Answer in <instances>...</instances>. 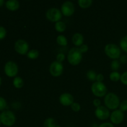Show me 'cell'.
I'll list each match as a JSON object with an SVG mask.
<instances>
[{
	"label": "cell",
	"mask_w": 127,
	"mask_h": 127,
	"mask_svg": "<svg viewBox=\"0 0 127 127\" xmlns=\"http://www.w3.org/2000/svg\"><path fill=\"white\" fill-rule=\"evenodd\" d=\"M104 104L109 110H117L120 106V99L115 93H109L104 97Z\"/></svg>",
	"instance_id": "1"
},
{
	"label": "cell",
	"mask_w": 127,
	"mask_h": 127,
	"mask_svg": "<svg viewBox=\"0 0 127 127\" xmlns=\"http://www.w3.org/2000/svg\"><path fill=\"white\" fill-rule=\"evenodd\" d=\"M60 103L63 106H69L71 105L74 102V97L71 94L68 93H63L61 94L59 97Z\"/></svg>",
	"instance_id": "13"
},
{
	"label": "cell",
	"mask_w": 127,
	"mask_h": 127,
	"mask_svg": "<svg viewBox=\"0 0 127 127\" xmlns=\"http://www.w3.org/2000/svg\"><path fill=\"white\" fill-rule=\"evenodd\" d=\"M65 59V56L63 53H60L57 55V62H60V63H62L64 60Z\"/></svg>",
	"instance_id": "31"
},
{
	"label": "cell",
	"mask_w": 127,
	"mask_h": 127,
	"mask_svg": "<svg viewBox=\"0 0 127 127\" xmlns=\"http://www.w3.org/2000/svg\"><path fill=\"white\" fill-rule=\"evenodd\" d=\"M79 49L82 53H86V52H88V50H89V47H88V45L83 44L79 47Z\"/></svg>",
	"instance_id": "32"
},
{
	"label": "cell",
	"mask_w": 127,
	"mask_h": 127,
	"mask_svg": "<svg viewBox=\"0 0 127 127\" xmlns=\"http://www.w3.org/2000/svg\"><path fill=\"white\" fill-rule=\"evenodd\" d=\"M104 52L108 57L113 60H117L121 57V49L115 43H109L105 45Z\"/></svg>",
	"instance_id": "3"
},
{
	"label": "cell",
	"mask_w": 127,
	"mask_h": 127,
	"mask_svg": "<svg viewBox=\"0 0 127 127\" xmlns=\"http://www.w3.org/2000/svg\"><path fill=\"white\" fill-rule=\"evenodd\" d=\"M83 53L80 52L79 48L73 47L69 50L67 56V60L70 64L77 66L81 63L83 58Z\"/></svg>",
	"instance_id": "2"
},
{
	"label": "cell",
	"mask_w": 127,
	"mask_h": 127,
	"mask_svg": "<svg viewBox=\"0 0 127 127\" xmlns=\"http://www.w3.org/2000/svg\"><path fill=\"white\" fill-rule=\"evenodd\" d=\"M120 48L124 52L127 53V35L124 36L120 42Z\"/></svg>",
	"instance_id": "23"
},
{
	"label": "cell",
	"mask_w": 127,
	"mask_h": 127,
	"mask_svg": "<svg viewBox=\"0 0 127 127\" xmlns=\"http://www.w3.org/2000/svg\"><path fill=\"white\" fill-rule=\"evenodd\" d=\"M1 78L0 77V86H1Z\"/></svg>",
	"instance_id": "38"
},
{
	"label": "cell",
	"mask_w": 127,
	"mask_h": 127,
	"mask_svg": "<svg viewBox=\"0 0 127 127\" xmlns=\"http://www.w3.org/2000/svg\"><path fill=\"white\" fill-rule=\"evenodd\" d=\"M95 115L99 120H105L110 117V114L109 110L106 107L100 105L95 109Z\"/></svg>",
	"instance_id": "11"
},
{
	"label": "cell",
	"mask_w": 127,
	"mask_h": 127,
	"mask_svg": "<svg viewBox=\"0 0 127 127\" xmlns=\"http://www.w3.org/2000/svg\"><path fill=\"white\" fill-rule=\"evenodd\" d=\"M62 11L58 8L52 7L48 9L46 12V17L48 21L52 22H57L60 21L62 18Z\"/></svg>",
	"instance_id": "6"
},
{
	"label": "cell",
	"mask_w": 127,
	"mask_h": 127,
	"mask_svg": "<svg viewBox=\"0 0 127 127\" xmlns=\"http://www.w3.org/2000/svg\"><path fill=\"white\" fill-rule=\"evenodd\" d=\"M79 7L83 9H87L90 7L93 4L92 0H79L78 1Z\"/></svg>",
	"instance_id": "19"
},
{
	"label": "cell",
	"mask_w": 127,
	"mask_h": 127,
	"mask_svg": "<svg viewBox=\"0 0 127 127\" xmlns=\"http://www.w3.org/2000/svg\"><path fill=\"white\" fill-rule=\"evenodd\" d=\"M120 81H121L122 84H124L125 86H127V71L124 72L122 74L121 78H120Z\"/></svg>",
	"instance_id": "29"
},
{
	"label": "cell",
	"mask_w": 127,
	"mask_h": 127,
	"mask_svg": "<svg viewBox=\"0 0 127 127\" xmlns=\"http://www.w3.org/2000/svg\"><path fill=\"white\" fill-rule=\"evenodd\" d=\"M6 7L9 11H16L19 8L20 4L17 0H9L6 1Z\"/></svg>",
	"instance_id": "15"
},
{
	"label": "cell",
	"mask_w": 127,
	"mask_h": 127,
	"mask_svg": "<svg viewBox=\"0 0 127 127\" xmlns=\"http://www.w3.org/2000/svg\"><path fill=\"white\" fill-rule=\"evenodd\" d=\"M7 106V102L6 100L2 97H0V111L4 110Z\"/></svg>",
	"instance_id": "26"
},
{
	"label": "cell",
	"mask_w": 127,
	"mask_h": 127,
	"mask_svg": "<svg viewBox=\"0 0 127 127\" xmlns=\"http://www.w3.org/2000/svg\"><path fill=\"white\" fill-rule=\"evenodd\" d=\"M4 3V0H0V7H1V6H3Z\"/></svg>",
	"instance_id": "37"
},
{
	"label": "cell",
	"mask_w": 127,
	"mask_h": 127,
	"mask_svg": "<svg viewBox=\"0 0 127 127\" xmlns=\"http://www.w3.org/2000/svg\"><path fill=\"white\" fill-rule=\"evenodd\" d=\"M57 42L59 45L64 47L68 44V40L65 36L63 35H60L57 37Z\"/></svg>",
	"instance_id": "21"
},
{
	"label": "cell",
	"mask_w": 127,
	"mask_h": 127,
	"mask_svg": "<svg viewBox=\"0 0 127 127\" xmlns=\"http://www.w3.org/2000/svg\"><path fill=\"white\" fill-rule=\"evenodd\" d=\"M1 121H0V125H1Z\"/></svg>",
	"instance_id": "40"
},
{
	"label": "cell",
	"mask_w": 127,
	"mask_h": 127,
	"mask_svg": "<svg viewBox=\"0 0 127 127\" xmlns=\"http://www.w3.org/2000/svg\"><path fill=\"white\" fill-rule=\"evenodd\" d=\"M55 29L58 32L62 33L65 31L66 29V26L64 22L60 21L59 22H56L55 25Z\"/></svg>",
	"instance_id": "16"
},
{
	"label": "cell",
	"mask_w": 127,
	"mask_h": 127,
	"mask_svg": "<svg viewBox=\"0 0 127 127\" xmlns=\"http://www.w3.org/2000/svg\"><path fill=\"white\" fill-rule=\"evenodd\" d=\"M63 65L62 63L55 61L51 63L49 67V71L53 77H59L63 72Z\"/></svg>",
	"instance_id": "9"
},
{
	"label": "cell",
	"mask_w": 127,
	"mask_h": 127,
	"mask_svg": "<svg viewBox=\"0 0 127 127\" xmlns=\"http://www.w3.org/2000/svg\"><path fill=\"white\" fill-rule=\"evenodd\" d=\"M104 75H103L102 74H101V73H100V74H98L97 75L96 81L101 82V83H102V81H104Z\"/></svg>",
	"instance_id": "35"
},
{
	"label": "cell",
	"mask_w": 127,
	"mask_h": 127,
	"mask_svg": "<svg viewBox=\"0 0 127 127\" xmlns=\"http://www.w3.org/2000/svg\"><path fill=\"white\" fill-rule=\"evenodd\" d=\"M91 91L95 96L98 97H102L106 95L107 93V88L103 83L95 81L92 84Z\"/></svg>",
	"instance_id": "5"
},
{
	"label": "cell",
	"mask_w": 127,
	"mask_h": 127,
	"mask_svg": "<svg viewBox=\"0 0 127 127\" xmlns=\"http://www.w3.org/2000/svg\"><path fill=\"white\" fill-rule=\"evenodd\" d=\"M62 127L61 126H60V125H57V127Z\"/></svg>",
	"instance_id": "39"
},
{
	"label": "cell",
	"mask_w": 127,
	"mask_h": 127,
	"mask_svg": "<svg viewBox=\"0 0 127 127\" xmlns=\"http://www.w3.org/2000/svg\"><path fill=\"white\" fill-rule=\"evenodd\" d=\"M13 85L17 89L22 88L24 86V80L21 77H16L13 80Z\"/></svg>",
	"instance_id": "18"
},
{
	"label": "cell",
	"mask_w": 127,
	"mask_h": 127,
	"mask_svg": "<svg viewBox=\"0 0 127 127\" xmlns=\"http://www.w3.org/2000/svg\"><path fill=\"white\" fill-rule=\"evenodd\" d=\"M27 57L31 60L37 59L39 57V52L36 49L31 50L27 53Z\"/></svg>",
	"instance_id": "20"
},
{
	"label": "cell",
	"mask_w": 127,
	"mask_h": 127,
	"mask_svg": "<svg viewBox=\"0 0 127 127\" xmlns=\"http://www.w3.org/2000/svg\"><path fill=\"white\" fill-rule=\"evenodd\" d=\"M98 127H114V125L110 122H105L100 124Z\"/></svg>",
	"instance_id": "34"
},
{
	"label": "cell",
	"mask_w": 127,
	"mask_h": 127,
	"mask_svg": "<svg viewBox=\"0 0 127 127\" xmlns=\"http://www.w3.org/2000/svg\"><path fill=\"white\" fill-rule=\"evenodd\" d=\"M4 70V73L7 76L10 77V78L15 77L18 73V66L15 62L9 61L5 64Z\"/></svg>",
	"instance_id": "7"
},
{
	"label": "cell",
	"mask_w": 127,
	"mask_h": 127,
	"mask_svg": "<svg viewBox=\"0 0 127 127\" xmlns=\"http://www.w3.org/2000/svg\"><path fill=\"white\" fill-rule=\"evenodd\" d=\"M16 120V115L12 111L5 110L0 114V121L6 127H12L14 125Z\"/></svg>",
	"instance_id": "4"
},
{
	"label": "cell",
	"mask_w": 127,
	"mask_h": 127,
	"mask_svg": "<svg viewBox=\"0 0 127 127\" xmlns=\"http://www.w3.org/2000/svg\"><path fill=\"white\" fill-rule=\"evenodd\" d=\"M75 11L74 4L71 1H65L63 2L61 7L62 14L66 17H70L74 14Z\"/></svg>",
	"instance_id": "10"
},
{
	"label": "cell",
	"mask_w": 127,
	"mask_h": 127,
	"mask_svg": "<svg viewBox=\"0 0 127 127\" xmlns=\"http://www.w3.org/2000/svg\"><path fill=\"white\" fill-rule=\"evenodd\" d=\"M97 74H96L95 71L94 70H89L86 73V76L89 80L92 81H96V77Z\"/></svg>",
	"instance_id": "24"
},
{
	"label": "cell",
	"mask_w": 127,
	"mask_h": 127,
	"mask_svg": "<svg viewBox=\"0 0 127 127\" xmlns=\"http://www.w3.org/2000/svg\"><path fill=\"white\" fill-rule=\"evenodd\" d=\"M14 49L17 53L21 55H27L29 49V43L23 39H19L14 44Z\"/></svg>",
	"instance_id": "8"
},
{
	"label": "cell",
	"mask_w": 127,
	"mask_h": 127,
	"mask_svg": "<svg viewBox=\"0 0 127 127\" xmlns=\"http://www.w3.org/2000/svg\"><path fill=\"white\" fill-rule=\"evenodd\" d=\"M110 67L113 71H117V70L120 67V62L118 60H114L112 62Z\"/></svg>",
	"instance_id": "25"
},
{
	"label": "cell",
	"mask_w": 127,
	"mask_h": 127,
	"mask_svg": "<svg viewBox=\"0 0 127 127\" xmlns=\"http://www.w3.org/2000/svg\"><path fill=\"white\" fill-rule=\"evenodd\" d=\"M109 78H110V79L112 81L117 82L119 81V80H120L121 74H120L118 71H112L110 74Z\"/></svg>",
	"instance_id": "22"
},
{
	"label": "cell",
	"mask_w": 127,
	"mask_h": 127,
	"mask_svg": "<svg viewBox=\"0 0 127 127\" xmlns=\"http://www.w3.org/2000/svg\"><path fill=\"white\" fill-rule=\"evenodd\" d=\"M6 35V30L4 27L0 26V40H2Z\"/></svg>",
	"instance_id": "30"
},
{
	"label": "cell",
	"mask_w": 127,
	"mask_h": 127,
	"mask_svg": "<svg viewBox=\"0 0 127 127\" xmlns=\"http://www.w3.org/2000/svg\"><path fill=\"white\" fill-rule=\"evenodd\" d=\"M71 108L73 111L78 112H79L81 110V105L79 103L73 102L72 105H71Z\"/></svg>",
	"instance_id": "27"
},
{
	"label": "cell",
	"mask_w": 127,
	"mask_h": 127,
	"mask_svg": "<svg viewBox=\"0 0 127 127\" xmlns=\"http://www.w3.org/2000/svg\"><path fill=\"white\" fill-rule=\"evenodd\" d=\"M93 105L96 108L99 107V106L101 105V102H100V100L99 99H95L93 100Z\"/></svg>",
	"instance_id": "33"
},
{
	"label": "cell",
	"mask_w": 127,
	"mask_h": 127,
	"mask_svg": "<svg viewBox=\"0 0 127 127\" xmlns=\"http://www.w3.org/2000/svg\"><path fill=\"white\" fill-rule=\"evenodd\" d=\"M72 42L76 47H80L84 43V36L81 33H75L72 37Z\"/></svg>",
	"instance_id": "14"
},
{
	"label": "cell",
	"mask_w": 127,
	"mask_h": 127,
	"mask_svg": "<svg viewBox=\"0 0 127 127\" xmlns=\"http://www.w3.org/2000/svg\"><path fill=\"white\" fill-rule=\"evenodd\" d=\"M43 127H56L57 123L55 120L52 117L47 118L43 122Z\"/></svg>",
	"instance_id": "17"
},
{
	"label": "cell",
	"mask_w": 127,
	"mask_h": 127,
	"mask_svg": "<svg viewBox=\"0 0 127 127\" xmlns=\"http://www.w3.org/2000/svg\"><path fill=\"white\" fill-rule=\"evenodd\" d=\"M110 120L112 124L119 125L122 123L124 120V114L122 111L119 110H115L112 112L110 116Z\"/></svg>",
	"instance_id": "12"
},
{
	"label": "cell",
	"mask_w": 127,
	"mask_h": 127,
	"mask_svg": "<svg viewBox=\"0 0 127 127\" xmlns=\"http://www.w3.org/2000/svg\"><path fill=\"white\" fill-rule=\"evenodd\" d=\"M119 108H120V110H121V111H122L123 112H124L127 111V100H123V101L120 103Z\"/></svg>",
	"instance_id": "28"
},
{
	"label": "cell",
	"mask_w": 127,
	"mask_h": 127,
	"mask_svg": "<svg viewBox=\"0 0 127 127\" xmlns=\"http://www.w3.org/2000/svg\"><path fill=\"white\" fill-rule=\"evenodd\" d=\"M120 61L122 63H127V55H122L120 57Z\"/></svg>",
	"instance_id": "36"
}]
</instances>
